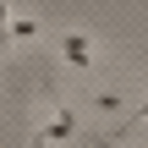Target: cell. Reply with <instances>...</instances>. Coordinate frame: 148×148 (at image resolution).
I'll return each mask as SVG.
<instances>
[{"mask_svg":"<svg viewBox=\"0 0 148 148\" xmlns=\"http://www.w3.org/2000/svg\"><path fill=\"white\" fill-rule=\"evenodd\" d=\"M77 115H126V93H115V88H93V93H82Z\"/></svg>","mask_w":148,"mask_h":148,"instance_id":"obj_3","label":"cell"},{"mask_svg":"<svg viewBox=\"0 0 148 148\" xmlns=\"http://www.w3.org/2000/svg\"><path fill=\"white\" fill-rule=\"evenodd\" d=\"M33 38H38V16H11V22L0 27V49H5V55H11L16 44H33Z\"/></svg>","mask_w":148,"mask_h":148,"instance_id":"obj_4","label":"cell"},{"mask_svg":"<svg viewBox=\"0 0 148 148\" xmlns=\"http://www.w3.org/2000/svg\"><path fill=\"white\" fill-rule=\"evenodd\" d=\"M0 55H5V49H0Z\"/></svg>","mask_w":148,"mask_h":148,"instance_id":"obj_5","label":"cell"},{"mask_svg":"<svg viewBox=\"0 0 148 148\" xmlns=\"http://www.w3.org/2000/svg\"><path fill=\"white\" fill-rule=\"evenodd\" d=\"M44 99H49V121L33 132V148H49V143H71L77 132H82V115H77V104L71 99H60V88L44 77Z\"/></svg>","mask_w":148,"mask_h":148,"instance_id":"obj_1","label":"cell"},{"mask_svg":"<svg viewBox=\"0 0 148 148\" xmlns=\"http://www.w3.org/2000/svg\"><path fill=\"white\" fill-rule=\"evenodd\" d=\"M60 60H66V71H77V77L99 71V49H93V38H88L82 27H66V33H60Z\"/></svg>","mask_w":148,"mask_h":148,"instance_id":"obj_2","label":"cell"},{"mask_svg":"<svg viewBox=\"0 0 148 148\" xmlns=\"http://www.w3.org/2000/svg\"><path fill=\"white\" fill-rule=\"evenodd\" d=\"M104 148H110V143H104Z\"/></svg>","mask_w":148,"mask_h":148,"instance_id":"obj_6","label":"cell"}]
</instances>
